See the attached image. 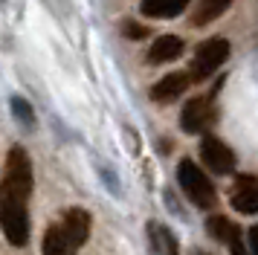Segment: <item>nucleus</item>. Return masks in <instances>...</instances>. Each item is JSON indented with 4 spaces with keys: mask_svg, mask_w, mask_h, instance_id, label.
I'll use <instances>...</instances> for the list:
<instances>
[{
    "mask_svg": "<svg viewBox=\"0 0 258 255\" xmlns=\"http://www.w3.org/2000/svg\"><path fill=\"white\" fill-rule=\"evenodd\" d=\"M0 223H3L6 241L12 246H24L29 241V212L24 200L0 197Z\"/></svg>",
    "mask_w": 258,
    "mask_h": 255,
    "instance_id": "7ed1b4c3",
    "label": "nucleus"
},
{
    "mask_svg": "<svg viewBox=\"0 0 258 255\" xmlns=\"http://www.w3.org/2000/svg\"><path fill=\"white\" fill-rule=\"evenodd\" d=\"M229 58V41L226 38H209L198 46L195 52V79H209L212 73H218L223 67V61Z\"/></svg>",
    "mask_w": 258,
    "mask_h": 255,
    "instance_id": "20e7f679",
    "label": "nucleus"
},
{
    "mask_svg": "<svg viewBox=\"0 0 258 255\" xmlns=\"http://www.w3.org/2000/svg\"><path fill=\"white\" fill-rule=\"evenodd\" d=\"M41 252L44 255H76V246L67 238V232L61 223H52L44 235V243H41Z\"/></svg>",
    "mask_w": 258,
    "mask_h": 255,
    "instance_id": "9d476101",
    "label": "nucleus"
},
{
    "mask_svg": "<svg viewBox=\"0 0 258 255\" xmlns=\"http://www.w3.org/2000/svg\"><path fill=\"white\" fill-rule=\"evenodd\" d=\"M249 249L258 255V226H252V229H249Z\"/></svg>",
    "mask_w": 258,
    "mask_h": 255,
    "instance_id": "a211bd4d",
    "label": "nucleus"
},
{
    "mask_svg": "<svg viewBox=\"0 0 258 255\" xmlns=\"http://www.w3.org/2000/svg\"><path fill=\"white\" fill-rule=\"evenodd\" d=\"M148 229H151V238H154V243H157V249H160V252H165V255H177V252H180V249H177L174 235L165 229V226H160V223H151Z\"/></svg>",
    "mask_w": 258,
    "mask_h": 255,
    "instance_id": "2eb2a0df",
    "label": "nucleus"
},
{
    "mask_svg": "<svg viewBox=\"0 0 258 255\" xmlns=\"http://www.w3.org/2000/svg\"><path fill=\"white\" fill-rule=\"evenodd\" d=\"M177 183L186 192V197L198 209H212L215 206V185L209 183V177L200 171V165L195 160H180L177 165Z\"/></svg>",
    "mask_w": 258,
    "mask_h": 255,
    "instance_id": "f03ea898",
    "label": "nucleus"
},
{
    "mask_svg": "<svg viewBox=\"0 0 258 255\" xmlns=\"http://www.w3.org/2000/svg\"><path fill=\"white\" fill-rule=\"evenodd\" d=\"M122 32L128 35V38H142V35H145V26H137V23L125 21L122 23Z\"/></svg>",
    "mask_w": 258,
    "mask_h": 255,
    "instance_id": "f3484780",
    "label": "nucleus"
},
{
    "mask_svg": "<svg viewBox=\"0 0 258 255\" xmlns=\"http://www.w3.org/2000/svg\"><path fill=\"white\" fill-rule=\"evenodd\" d=\"M32 195V162L24 148H12L6 157V168H3V197L12 200H29Z\"/></svg>",
    "mask_w": 258,
    "mask_h": 255,
    "instance_id": "f257e3e1",
    "label": "nucleus"
},
{
    "mask_svg": "<svg viewBox=\"0 0 258 255\" xmlns=\"http://www.w3.org/2000/svg\"><path fill=\"white\" fill-rule=\"evenodd\" d=\"M212 116H215L212 113V102L203 99V96H198V99L186 102L183 113H180V128H183L186 134H203V131L209 128Z\"/></svg>",
    "mask_w": 258,
    "mask_h": 255,
    "instance_id": "0eeeda50",
    "label": "nucleus"
},
{
    "mask_svg": "<svg viewBox=\"0 0 258 255\" xmlns=\"http://www.w3.org/2000/svg\"><path fill=\"white\" fill-rule=\"evenodd\" d=\"M200 157H203V162L215 174H229L235 168V154L218 137H203V142H200Z\"/></svg>",
    "mask_w": 258,
    "mask_h": 255,
    "instance_id": "39448f33",
    "label": "nucleus"
},
{
    "mask_svg": "<svg viewBox=\"0 0 258 255\" xmlns=\"http://www.w3.org/2000/svg\"><path fill=\"white\" fill-rule=\"evenodd\" d=\"M229 255H249V252L244 249V243H241V241H232V252H229Z\"/></svg>",
    "mask_w": 258,
    "mask_h": 255,
    "instance_id": "6ab92c4d",
    "label": "nucleus"
},
{
    "mask_svg": "<svg viewBox=\"0 0 258 255\" xmlns=\"http://www.w3.org/2000/svg\"><path fill=\"white\" fill-rule=\"evenodd\" d=\"M188 81H191V79H188L186 73H171V76L160 79L151 87V99H154V102H163V104L165 102H174L177 96L188 87Z\"/></svg>",
    "mask_w": 258,
    "mask_h": 255,
    "instance_id": "1a4fd4ad",
    "label": "nucleus"
},
{
    "mask_svg": "<svg viewBox=\"0 0 258 255\" xmlns=\"http://www.w3.org/2000/svg\"><path fill=\"white\" fill-rule=\"evenodd\" d=\"M12 107L18 110V116H21V119L32 122V107H29V102H24L21 96H15V99H12Z\"/></svg>",
    "mask_w": 258,
    "mask_h": 255,
    "instance_id": "dca6fc26",
    "label": "nucleus"
},
{
    "mask_svg": "<svg viewBox=\"0 0 258 255\" xmlns=\"http://www.w3.org/2000/svg\"><path fill=\"white\" fill-rule=\"evenodd\" d=\"M191 0H142L140 9L145 18H177L183 15Z\"/></svg>",
    "mask_w": 258,
    "mask_h": 255,
    "instance_id": "f8f14e48",
    "label": "nucleus"
},
{
    "mask_svg": "<svg viewBox=\"0 0 258 255\" xmlns=\"http://www.w3.org/2000/svg\"><path fill=\"white\" fill-rule=\"evenodd\" d=\"M206 229H209L212 238H218V241H223V243L238 241V226H235L232 220L221 218V215H215V218L206 220Z\"/></svg>",
    "mask_w": 258,
    "mask_h": 255,
    "instance_id": "4468645a",
    "label": "nucleus"
},
{
    "mask_svg": "<svg viewBox=\"0 0 258 255\" xmlns=\"http://www.w3.org/2000/svg\"><path fill=\"white\" fill-rule=\"evenodd\" d=\"M61 226L67 232V238L73 241V246L79 249L84 241H87V235H90V215L84 212V209H70L64 220H61Z\"/></svg>",
    "mask_w": 258,
    "mask_h": 255,
    "instance_id": "6e6552de",
    "label": "nucleus"
},
{
    "mask_svg": "<svg viewBox=\"0 0 258 255\" xmlns=\"http://www.w3.org/2000/svg\"><path fill=\"white\" fill-rule=\"evenodd\" d=\"M183 55V41L177 38V35H163V38H157L148 49V58H151L154 64H165V61H174V58Z\"/></svg>",
    "mask_w": 258,
    "mask_h": 255,
    "instance_id": "9b49d317",
    "label": "nucleus"
},
{
    "mask_svg": "<svg viewBox=\"0 0 258 255\" xmlns=\"http://www.w3.org/2000/svg\"><path fill=\"white\" fill-rule=\"evenodd\" d=\"M229 6H232V0H198V9L191 15V23L195 26H206L215 18H221Z\"/></svg>",
    "mask_w": 258,
    "mask_h": 255,
    "instance_id": "ddd939ff",
    "label": "nucleus"
},
{
    "mask_svg": "<svg viewBox=\"0 0 258 255\" xmlns=\"http://www.w3.org/2000/svg\"><path fill=\"white\" fill-rule=\"evenodd\" d=\"M229 203H232L241 215H255L258 212V177L241 174V177L235 180L232 192H229Z\"/></svg>",
    "mask_w": 258,
    "mask_h": 255,
    "instance_id": "423d86ee",
    "label": "nucleus"
}]
</instances>
